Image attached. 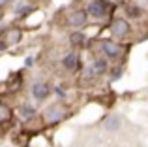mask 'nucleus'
I'll list each match as a JSON object with an SVG mask.
<instances>
[{"label": "nucleus", "instance_id": "0eeeda50", "mask_svg": "<svg viewBox=\"0 0 148 147\" xmlns=\"http://www.w3.org/2000/svg\"><path fill=\"white\" fill-rule=\"evenodd\" d=\"M64 117H66V111H64V107H62L60 104H53V106L45 111V119H47L49 123H58Z\"/></svg>", "mask_w": 148, "mask_h": 147}, {"label": "nucleus", "instance_id": "f3484780", "mask_svg": "<svg viewBox=\"0 0 148 147\" xmlns=\"http://www.w3.org/2000/svg\"><path fill=\"white\" fill-rule=\"evenodd\" d=\"M122 74H124V72H122V68H114V70L111 72V79H112V81L120 79V77H122Z\"/></svg>", "mask_w": 148, "mask_h": 147}, {"label": "nucleus", "instance_id": "9d476101", "mask_svg": "<svg viewBox=\"0 0 148 147\" xmlns=\"http://www.w3.org/2000/svg\"><path fill=\"white\" fill-rule=\"evenodd\" d=\"M69 45H71V47H75V49L84 47V45H86V36H84L81 30L71 32V34H69Z\"/></svg>", "mask_w": 148, "mask_h": 147}, {"label": "nucleus", "instance_id": "6e6552de", "mask_svg": "<svg viewBox=\"0 0 148 147\" xmlns=\"http://www.w3.org/2000/svg\"><path fill=\"white\" fill-rule=\"evenodd\" d=\"M120 126H122V117H120L118 113L109 115V117L103 121V128L107 130V132H118Z\"/></svg>", "mask_w": 148, "mask_h": 147}, {"label": "nucleus", "instance_id": "f257e3e1", "mask_svg": "<svg viewBox=\"0 0 148 147\" xmlns=\"http://www.w3.org/2000/svg\"><path fill=\"white\" fill-rule=\"evenodd\" d=\"M84 10H86L88 17L99 21V19L107 17V13H109V2H107V0H88L86 6H84Z\"/></svg>", "mask_w": 148, "mask_h": 147}, {"label": "nucleus", "instance_id": "423d86ee", "mask_svg": "<svg viewBox=\"0 0 148 147\" xmlns=\"http://www.w3.org/2000/svg\"><path fill=\"white\" fill-rule=\"evenodd\" d=\"M62 66H64L66 70H69V72L79 70V68H81L79 53H77V51H69L68 55H64V59H62Z\"/></svg>", "mask_w": 148, "mask_h": 147}, {"label": "nucleus", "instance_id": "2eb2a0df", "mask_svg": "<svg viewBox=\"0 0 148 147\" xmlns=\"http://www.w3.org/2000/svg\"><path fill=\"white\" fill-rule=\"evenodd\" d=\"M10 119H11V111H10V107L4 106V104H0V123L10 121Z\"/></svg>", "mask_w": 148, "mask_h": 147}, {"label": "nucleus", "instance_id": "7ed1b4c3", "mask_svg": "<svg viewBox=\"0 0 148 147\" xmlns=\"http://www.w3.org/2000/svg\"><path fill=\"white\" fill-rule=\"evenodd\" d=\"M99 49H101V53H103V57L109 59V60H118L120 55H122L120 45L116 44V42H112V40H103L99 44Z\"/></svg>", "mask_w": 148, "mask_h": 147}, {"label": "nucleus", "instance_id": "aec40b11", "mask_svg": "<svg viewBox=\"0 0 148 147\" xmlns=\"http://www.w3.org/2000/svg\"><path fill=\"white\" fill-rule=\"evenodd\" d=\"M11 0H0V8H4V6H8Z\"/></svg>", "mask_w": 148, "mask_h": 147}, {"label": "nucleus", "instance_id": "6ab92c4d", "mask_svg": "<svg viewBox=\"0 0 148 147\" xmlns=\"http://www.w3.org/2000/svg\"><path fill=\"white\" fill-rule=\"evenodd\" d=\"M8 47V42H4V40H0V51H4V49Z\"/></svg>", "mask_w": 148, "mask_h": 147}, {"label": "nucleus", "instance_id": "a211bd4d", "mask_svg": "<svg viewBox=\"0 0 148 147\" xmlns=\"http://www.w3.org/2000/svg\"><path fill=\"white\" fill-rule=\"evenodd\" d=\"M54 94H56L60 100L66 98V91H64V89H60V87H54Z\"/></svg>", "mask_w": 148, "mask_h": 147}, {"label": "nucleus", "instance_id": "dca6fc26", "mask_svg": "<svg viewBox=\"0 0 148 147\" xmlns=\"http://www.w3.org/2000/svg\"><path fill=\"white\" fill-rule=\"evenodd\" d=\"M30 11H34V8H32V6H23L21 10H15V13H17L19 17H23V15H28Z\"/></svg>", "mask_w": 148, "mask_h": 147}, {"label": "nucleus", "instance_id": "9b49d317", "mask_svg": "<svg viewBox=\"0 0 148 147\" xmlns=\"http://www.w3.org/2000/svg\"><path fill=\"white\" fill-rule=\"evenodd\" d=\"M124 11H126V17L127 19H141L143 13H145L143 6H139V4H127Z\"/></svg>", "mask_w": 148, "mask_h": 147}, {"label": "nucleus", "instance_id": "ddd939ff", "mask_svg": "<svg viewBox=\"0 0 148 147\" xmlns=\"http://www.w3.org/2000/svg\"><path fill=\"white\" fill-rule=\"evenodd\" d=\"M19 113H21V117L25 119V121H30V119H34V115H36V110H34L32 106H23Z\"/></svg>", "mask_w": 148, "mask_h": 147}, {"label": "nucleus", "instance_id": "f8f14e48", "mask_svg": "<svg viewBox=\"0 0 148 147\" xmlns=\"http://www.w3.org/2000/svg\"><path fill=\"white\" fill-rule=\"evenodd\" d=\"M23 38V32L19 28H10L6 32V40H8V44H17L19 40Z\"/></svg>", "mask_w": 148, "mask_h": 147}, {"label": "nucleus", "instance_id": "39448f33", "mask_svg": "<svg viewBox=\"0 0 148 147\" xmlns=\"http://www.w3.org/2000/svg\"><path fill=\"white\" fill-rule=\"evenodd\" d=\"M51 85L45 83V81H36V83L32 85V96L36 100H47L49 94H51Z\"/></svg>", "mask_w": 148, "mask_h": 147}, {"label": "nucleus", "instance_id": "f03ea898", "mask_svg": "<svg viewBox=\"0 0 148 147\" xmlns=\"http://www.w3.org/2000/svg\"><path fill=\"white\" fill-rule=\"evenodd\" d=\"M130 30H131V25H130V21H127V19H124V17L112 19V23H111V34L116 38V40L126 38L127 34H130Z\"/></svg>", "mask_w": 148, "mask_h": 147}, {"label": "nucleus", "instance_id": "4468645a", "mask_svg": "<svg viewBox=\"0 0 148 147\" xmlns=\"http://www.w3.org/2000/svg\"><path fill=\"white\" fill-rule=\"evenodd\" d=\"M98 77V74H96V70H94V66H86V68H83V79L84 81H92V79H96Z\"/></svg>", "mask_w": 148, "mask_h": 147}, {"label": "nucleus", "instance_id": "20e7f679", "mask_svg": "<svg viewBox=\"0 0 148 147\" xmlns=\"http://www.w3.org/2000/svg\"><path fill=\"white\" fill-rule=\"evenodd\" d=\"M68 25L69 26H73V28H84V26L88 25V13H86V10H73L71 13L68 15Z\"/></svg>", "mask_w": 148, "mask_h": 147}, {"label": "nucleus", "instance_id": "1a4fd4ad", "mask_svg": "<svg viewBox=\"0 0 148 147\" xmlns=\"http://www.w3.org/2000/svg\"><path fill=\"white\" fill-rule=\"evenodd\" d=\"M92 66H94V70H96V74H98V77H99V76H105V74L111 72V68H109V59H105V57H96L94 62H92Z\"/></svg>", "mask_w": 148, "mask_h": 147}]
</instances>
